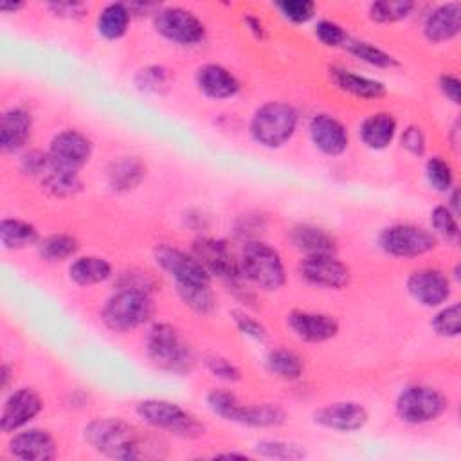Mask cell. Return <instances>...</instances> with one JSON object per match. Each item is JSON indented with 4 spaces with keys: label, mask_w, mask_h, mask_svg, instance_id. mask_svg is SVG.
<instances>
[{
    "label": "cell",
    "mask_w": 461,
    "mask_h": 461,
    "mask_svg": "<svg viewBox=\"0 0 461 461\" xmlns=\"http://www.w3.org/2000/svg\"><path fill=\"white\" fill-rule=\"evenodd\" d=\"M83 436L95 452L112 459L135 461L162 456L158 452L160 447H157L148 436L131 423L113 416L88 421L83 429Z\"/></svg>",
    "instance_id": "6da1fadb"
},
{
    "label": "cell",
    "mask_w": 461,
    "mask_h": 461,
    "mask_svg": "<svg viewBox=\"0 0 461 461\" xmlns=\"http://www.w3.org/2000/svg\"><path fill=\"white\" fill-rule=\"evenodd\" d=\"M148 358L162 371L187 375L196 364L194 351L182 331L169 322H153L144 333Z\"/></svg>",
    "instance_id": "7a4b0ae2"
},
{
    "label": "cell",
    "mask_w": 461,
    "mask_h": 461,
    "mask_svg": "<svg viewBox=\"0 0 461 461\" xmlns=\"http://www.w3.org/2000/svg\"><path fill=\"white\" fill-rule=\"evenodd\" d=\"M299 112L285 101H267L256 108L249 122L252 140L263 148H281L295 133Z\"/></svg>",
    "instance_id": "3957f363"
},
{
    "label": "cell",
    "mask_w": 461,
    "mask_h": 461,
    "mask_svg": "<svg viewBox=\"0 0 461 461\" xmlns=\"http://www.w3.org/2000/svg\"><path fill=\"white\" fill-rule=\"evenodd\" d=\"M240 270L243 279L261 290L276 292L286 283V270L281 254L261 240L245 241L240 252Z\"/></svg>",
    "instance_id": "277c9868"
},
{
    "label": "cell",
    "mask_w": 461,
    "mask_h": 461,
    "mask_svg": "<svg viewBox=\"0 0 461 461\" xmlns=\"http://www.w3.org/2000/svg\"><path fill=\"white\" fill-rule=\"evenodd\" d=\"M135 412L146 425L176 438L193 439L205 434V425L193 412L169 400H140L135 405Z\"/></svg>",
    "instance_id": "5b68a950"
},
{
    "label": "cell",
    "mask_w": 461,
    "mask_h": 461,
    "mask_svg": "<svg viewBox=\"0 0 461 461\" xmlns=\"http://www.w3.org/2000/svg\"><path fill=\"white\" fill-rule=\"evenodd\" d=\"M153 297L135 290H115L101 310V321L113 333H130L151 321Z\"/></svg>",
    "instance_id": "8992f818"
},
{
    "label": "cell",
    "mask_w": 461,
    "mask_h": 461,
    "mask_svg": "<svg viewBox=\"0 0 461 461\" xmlns=\"http://www.w3.org/2000/svg\"><path fill=\"white\" fill-rule=\"evenodd\" d=\"M448 409L447 394L427 384L403 387L394 402L396 416L407 425H425L436 421Z\"/></svg>",
    "instance_id": "52a82bcc"
},
{
    "label": "cell",
    "mask_w": 461,
    "mask_h": 461,
    "mask_svg": "<svg viewBox=\"0 0 461 461\" xmlns=\"http://www.w3.org/2000/svg\"><path fill=\"white\" fill-rule=\"evenodd\" d=\"M378 245L393 258H420L436 249L438 236L416 223H393L380 230Z\"/></svg>",
    "instance_id": "ba28073f"
},
{
    "label": "cell",
    "mask_w": 461,
    "mask_h": 461,
    "mask_svg": "<svg viewBox=\"0 0 461 461\" xmlns=\"http://www.w3.org/2000/svg\"><path fill=\"white\" fill-rule=\"evenodd\" d=\"M155 31L171 43L193 47L203 41L205 23L189 9L180 5H160L153 14Z\"/></svg>",
    "instance_id": "9c48e42d"
},
{
    "label": "cell",
    "mask_w": 461,
    "mask_h": 461,
    "mask_svg": "<svg viewBox=\"0 0 461 461\" xmlns=\"http://www.w3.org/2000/svg\"><path fill=\"white\" fill-rule=\"evenodd\" d=\"M191 254L203 265V268L211 276H218L227 283L243 277L240 270V258L232 252L230 245L221 238H194L191 245Z\"/></svg>",
    "instance_id": "30bf717a"
},
{
    "label": "cell",
    "mask_w": 461,
    "mask_h": 461,
    "mask_svg": "<svg viewBox=\"0 0 461 461\" xmlns=\"http://www.w3.org/2000/svg\"><path fill=\"white\" fill-rule=\"evenodd\" d=\"M153 258L158 268L166 272L175 285H211V274L191 252L160 243L155 247Z\"/></svg>",
    "instance_id": "8fae6325"
},
{
    "label": "cell",
    "mask_w": 461,
    "mask_h": 461,
    "mask_svg": "<svg viewBox=\"0 0 461 461\" xmlns=\"http://www.w3.org/2000/svg\"><path fill=\"white\" fill-rule=\"evenodd\" d=\"M301 279L324 290H344L351 281L349 267L337 254L304 256L297 265Z\"/></svg>",
    "instance_id": "7c38bea8"
},
{
    "label": "cell",
    "mask_w": 461,
    "mask_h": 461,
    "mask_svg": "<svg viewBox=\"0 0 461 461\" xmlns=\"http://www.w3.org/2000/svg\"><path fill=\"white\" fill-rule=\"evenodd\" d=\"M94 153V142L92 139L74 128L61 130L52 137L49 142V160L56 167L79 171L83 166H86Z\"/></svg>",
    "instance_id": "4fadbf2b"
},
{
    "label": "cell",
    "mask_w": 461,
    "mask_h": 461,
    "mask_svg": "<svg viewBox=\"0 0 461 461\" xmlns=\"http://www.w3.org/2000/svg\"><path fill=\"white\" fill-rule=\"evenodd\" d=\"M43 398L32 387H20L9 393L2 405L0 412V430L4 434L16 432L29 425L41 411H43Z\"/></svg>",
    "instance_id": "5bb4252c"
},
{
    "label": "cell",
    "mask_w": 461,
    "mask_h": 461,
    "mask_svg": "<svg viewBox=\"0 0 461 461\" xmlns=\"http://www.w3.org/2000/svg\"><path fill=\"white\" fill-rule=\"evenodd\" d=\"M409 295L425 308H439L452 294L450 277L438 268H420L405 281Z\"/></svg>",
    "instance_id": "9a60e30c"
},
{
    "label": "cell",
    "mask_w": 461,
    "mask_h": 461,
    "mask_svg": "<svg viewBox=\"0 0 461 461\" xmlns=\"http://www.w3.org/2000/svg\"><path fill=\"white\" fill-rule=\"evenodd\" d=\"M313 421L324 429L337 432H357L369 421V411L353 400L333 402L313 412Z\"/></svg>",
    "instance_id": "2e32d148"
},
{
    "label": "cell",
    "mask_w": 461,
    "mask_h": 461,
    "mask_svg": "<svg viewBox=\"0 0 461 461\" xmlns=\"http://www.w3.org/2000/svg\"><path fill=\"white\" fill-rule=\"evenodd\" d=\"M308 133L313 146L328 157H339L349 146L348 126L326 112H319L310 119Z\"/></svg>",
    "instance_id": "e0dca14e"
},
{
    "label": "cell",
    "mask_w": 461,
    "mask_h": 461,
    "mask_svg": "<svg viewBox=\"0 0 461 461\" xmlns=\"http://www.w3.org/2000/svg\"><path fill=\"white\" fill-rule=\"evenodd\" d=\"M286 324L301 340L326 342L339 335L340 324L335 315L312 310H292L286 315Z\"/></svg>",
    "instance_id": "ac0fdd59"
},
{
    "label": "cell",
    "mask_w": 461,
    "mask_h": 461,
    "mask_svg": "<svg viewBox=\"0 0 461 461\" xmlns=\"http://www.w3.org/2000/svg\"><path fill=\"white\" fill-rule=\"evenodd\" d=\"M7 450L13 457L23 461H49L58 456V443L47 429H20L9 439Z\"/></svg>",
    "instance_id": "d6986e66"
},
{
    "label": "cell",
    "mask_w": 461,
    "mask_h": 461,
    "mask_svg": "<svg viewBox=\"0 0 461 461\" xmlns=\"http://www.w3.org/2000/svg\"><path fill=\"white\" fill-rule=\"evenodd\" d=\"M34 128V119L25 106H9L0 115V148L4 153H16L27 146Z\"/></svg>",
    "instance_id": "ffe728a7"
},
{
    "label": "cell",
    "mask_w": 461,
    "mask_h": 461,
    "mask_svg": "<svg viewBox=\"0 0 461 461\" xmlns=\"http://www.w3.org/2000/svg\"><path fill=\"white\" fill-rule=\"evenodd\" d=\"M461 31V4L445 2L430 7L423 18V36L430 43L454 40Z\"/></svg>",
    "instance_id": "44dd1931"
},
{
    "label": "cell",
    "mask_w": 461,
    "mask_h": 461,
    "mask_svg": "<svg viewBox=\"0 0 461 461\" xmlns=\"http://www.w3.org/2000/svg\"><path fill=\"white\" fill-rule=\"evenodd\" d=\"M194 81H196L198 90L203 95H207L209 99H216V101L230 99L241 88L240 79L229 68H225L223 65H218V63H205V65L198 67L196 74H194Z\"/></svg>",
    "instance_id": "7402d4cb"
},
{
    "label": "cell",
    "mask_w": 461,
    "mask_h": 461,
    "mask_svg": "<svg viewBox=\"0 0 461 461\" xmlns=\"http://www.w3.org/2000/svg\"><path fill=\"white\" fill-rule=\"evenodd\" d=\"M331 83L344 94L358 99H380L387 94V86L375 77H367L344 67H330Z\"/></svg>",
    "instance_id": "603a6c76"
},
{
    "label": "cell",
    "mask_w": 461,
    "mask_h": 461,
    "mask_svg": "<svg viewBox=\"0 0 461 461\" xmlns=\"http://www.w3.org/2000/svg\"><path fill=\"white\" fill-rule=\"evenodd\" d=\"M292 245L304 256L312 254H337V238L324 227L313 223H299L290 230Z\"/></svg>",
    "instance_id": "cb8c5ba5"
},
{
    "label": "cell",
    "mask_w": 461,
    "mask_h": 461,
    "mask_svg": "<svg viewBox=\"0 0 461 461\" xmlns=\"http://www.w3.org/2000/svg\"><path fill=\"white\" fill-rule=\"evenodd\" d=\"M398 122L391 112H375L367 115L358 128L360 140L369 149H385L396 137Z\"/></svg>",
    "instance_id": "d4e9b609"
},
{
    "label": "cell",
    "mask_w": 461,
    "mask_h": 461,
    "mask_svg": "<svg viewBox=\"0 0 461 461\" xmlns=\"http://www.w3.org/2000/svg\"><path fill=\"white\" fill-rule=\"evenodd\" d=\"M106 178L113 191L128 193L142 184L146 178V166L137 157H121L108 166Z\"/></svg>",
    "instance_id": "484cf974"
},
{
    "label": "cell",
    "mask_w": 461,
    "mask_h": 461,
    "mask_svg": "<svg viewBox=\"0 0 461 461\" xmlns=\"http://www.w3.org/2000/svg\"><path fill=\"white\" fill-rule=\"evenodd\" d=\"M113 276L112 265L101 256H79L68 267V277L79 286H94L108 281Z\"/></svg>",
    "instance_id": "4316f807"
},
{
    "label": "cell",
    "mask_w": 461,
    "mask_h": 461,
    "mask_svg": "<svg viewBox=\"0 0 461 461\" xmlns=\"http://www.w3.org/2000/svg\"><path fill=\"white\" fill-rule=\"evenodd\" d=\"M40 182L43 191L54 198H70L83 191V178L79 171L56 167L52 164L40 176Z\"/></svg>",
    "instance_id": "83f0119b"
},
{
    "label": "cell",
    "mask_w": 461,
    "mask_h": 461,
    "mask_svg": "<svg viewBox=\"0 0 461 461\" xmlns=\"http://www.w3.org/2000/svg\"><path fill=\"white\" fill-rule=\"evenodd\" d=\"M131 18L126 2H110L99 11L97 31L106 40H119L128 32Z\"/></svg>",
    "instance_id": "f1b7e54d"
},
{
    "label": "cell",
    "mask_w": 461,
    "mask_h": 461,
    "mask_svg": "<svg viewBox=\"0 0 461 461\" xmlns=\"http://www.w3.org/2000/svg\"><path fill=\"white\" fill-rule=\"evenodd\" d=\"M38 229L22 218H4L0 221V241L9 250H20L40 241Z\"/></svg>",
    "instance_id": "f546056e"
},
{
    "label": "cell",
    "mask_w": 461,
    "mask_h": 461,
    "mask_svg": "<svg viewBox=\"0 0 461 461\" xmlns=\"http://www.w3.org/2000/svg\"><path fill=\"white\" fill-rule=\"evenodd\" d=\"M265 366L270 375H274L281 380H286V382H295L304 373L303 357L286 348L270 349L265 357Z\"/></svg>",
    "instance_id": "4dcf8cb0"
},
{
    "label": "cell",
    "mask_w": 461,
    "mask_h": 461,
    "mask_svg": "<svg viewBox=\"0 0 461 461\" xmlns=\"http://www.w3.org/2000/svg\"><path fill=\"white\" fill-rule=\"evenodd\" d=\"M38 256L49 263H58L70 259L79 250V241L76 236L67 232H54L41 238L36 245Z\"/></svg>",
    "instance_id": "1f68e13d"
},
{
    "label": "cell",
    "mask_w": 461,
    "mask_h": 461,
    "mask_svg": "<svg viewBox=\"0 0 461 461\" xmlns=\"http://www.w3.org/2000/svg\"><path fill=\"white\" fill-rule=\"evenodd\" d=\"M205 402H207V407L216 416H220L221 420L241 425L247 403L241 402L232 391H229V389H211L205 394Z\"/></svg>",
    "instance_id": "d6a6232c"
},
{
    "label": "cell",
    "mask_w": 461,
    "mask_h": 461,
    "mask_svg": "<svg viewBox=\"0 0 461 461\" xmlns=\"http://www.w3.org/2000/svg\"><path fill=\"white\" fill-rule=\"evenodd\" d=\"M286 421V411L279 403L263 402V403H247L241 425L258 427V429H274L281 427Z\"/></svg>",
    "instance_id": "836d02e7"
},
{
    "label": "cell",
    "mask_w": 461,
    "mask_h": 461,
    "mask_svg": "<svg viewBox=\"0 0 461 461\" xmlns=\"http://www.w3.org/2000/svg\"><path fill=\"white\" fill-rule=\"evenodd\" d=\"M344 49L355 56L357 59L371 65V67H376V68H396L400 67V61L387 50L380 49L378 45L371 43V41H366V40H348L344 43Z\"/></svg>",
    "instance_id": "e575fe53"
},
{
    "label": "cell",
    "mask_w": 461,
    "mask_h": 461,
    "mask_svg": "<svg viewBox=\"0 0 461 461\" xmlns=\"http://www.w3.org/2000/svg\"><path fill=\"white\" fill-rule=\"evenodd\" d=\"M184 306L198 315H211L216 310V295L211 285H175Z\"/></svg>",
    "instance_id": "d590c367"
},
{
    "label": "cell",
    "mask_w": 461,
    "mask_h": 461,
    "mask_svg": "<svg viewBox=\"0 0 461 461\" xmlns=\"http://www.w3.org/2000/svg\"><path fill=\"white\" fill-rule=\"evenodd\" d=\"M416 4L411 0H376L369 4L367 14L375 23H396L412 14Z\"/></svg>",
    "instance_id": "8d00e7d4"
},
{
    "label": "cell",
    "mask_w": 461,
    "mask_h": 461,
    "mask_svg": "<svg viewBox=\"0 0 461 461\" xmlns=\"http://www.w3.org/2000/svg\"><path fill=\"white\" fill-rule=\"evenodd\" d=\"M254 450L261 456V457H268V459H283V461H297L308 456L304 445L294 443V441H286V439H259L254 447Z\"/></svg>",
    "instance_id": "74e56055"
},
{
    "label": "cell",
    "mask_w": 461,
    "mask_h": 461,
    "mask_svg": "<svg viewBox=\"0 0 461 461\" xmlns=\"http://www.w3.org/2000/svg\"><path fill=\"white\" fill-rule=\"evenodd\" d=\"M115 290H135L153 295V292L160 290V279L149 270L142 268H128L117 274Z\"/></svg>",
    "instance_id": "f35d334b"
},
{
    "label": "cell",
    "mask_w": 461,
    "mask_h": 461,
    "mask_svg": "<svg viewBox=\"0 0 461 461\" xmlns=\"http://www.w3.org/2000/svg\"><path fill=\"white\" fill-rule=\"evenodd\" d=\"M430 328L436 335L443 339H454L461 333V304L454 301L452 304H447L434 313L430 319Z\"/></svg>",
    "instance_id": "ab89813d"
},
{
    "label": "cell",
    "mask_w": 461,
    "mask_h": 461,
    "mask_svg": "<svg viewBox=\"0 0 461 461\" xmlns=\"http://www.w3.org/2000/svg\"><path fill=\"white\" fill-rule=\"evenodd\" d=\"M169 70L162 65H146L142 68L137 70L133 81H135V86L140 90V92H146V94H162L169 88Z\"/></svg>",
    "instance_id": "60d3db41"
},
{
    "label": "cell",
    "mask_w": 461,
    "mask_h": 461,
    "mask_svg": "<svg viewBox=\"0 0 461 461\" xmlns=\"http://www.w3.org/2000/svg\"><path fill=\"white\" fill-rule=\"evenodd\" d=\"M425 178L432 189L447 193L454 187V167L441 155H432L425 162Z\"/></svg>",
    "instance_id": "b9f144b4"
},
{
    "label": "cell",
    "mask_w": 461,
    "mask_h": 461,
    "mask_svg": "<svg viewBox=\"0 0 461 461\" xmlns=\"http://www.w3.org/2000/svg\"><path fill=\"white\" fill-rule=\"evenodd\" d=\"M430 225L436 236H441L447 241H457L459 238V221L457 214H454L447 205H436L430 211Z\"/></svg>",
    "instance_id": "7bdbcfd3"
},
{
    "label": "cell",
    "mask_w": 461,
    "mask_h": 461,
    "mask_svg": "<svg viewBox=\"0 0 461 461\" xmlns=\"http://www.w3.org/2000/svg\"><path fill=\"white\" fill-rule=\"evenodd\" d=\"M274 5L285 20L297 25L310 22L317 13V5L312 0H281Z\"/></svg>",
    "instance_id": "ee69618b"
},
{
    "label": "cell",
    "mask_w": 461,
    "mask_h": 461,
    "mask_svg": "<svg viewBox=\"0 0 461 461\" xmlns=\"http://www.w3.org/2000/svg\"><path fill=\"white\" fill-rule=\"evenodd\" d=\"M203 366L205 369L218 380L221 382H240L241 380V369L232 362L229 360L227 357H221V355H205L203 357Z\"/></svg>",
    "instance_id": "f6af8a7d"
},
{
    "label": "cell",
    "mask_w": 461,
    "mask_h": 461,
    "mask_svg": "<svg viewBox=\"0 0 461 461\" xmlns=\"http://www.w3.org/2000/svg\"><path fill=\"white\" fill-rule=\"evenodd\" d=\"M313 34L326 47H344V43L349 40L346 29L340 23L328 18H322L315 23Z\"/></svg>",
    "instance_id": "bcb514c9"
},
{
    "label": "cell",
    "mask_w": 461,
    "mask_h": 461,
    "mask_svg": "<svg viewBox=\"0 0 461 461\" xmlns=\"http://www.w3.org/2000/svg\"><path fill=\"white\" fill-rule=\"evenodd\" d=\"M230 319L234 321L238 331L256 342H267L268 340V331L263 326V322H259L256 317H252L250 313H247L245 310H232L230 312Z\"/></svg>",
    "instance_id": "7dc6e473"
},
{
    "label": "cell",
    "mask_w": 461,
    "mask_h": 461,
    "mask_svg": "<svg viewBox=\"0 0 461 461\" xmlns=\"http://www.w3.org/2000/svg\"><path fill=\"white\" fill-rule=\"evenodd\" d=\"M267 229L265 216L258 212H245L236 221V234L245 241L259 240V234Z\"/></svg>",
    "instance_id": "c3c4849f"
},
{
    "label": "cell",
    "mask_w": 461,
    "mask_h": 461,
    "mask_svg": "<svg viewBox=\"0 0 461 461\" xmlns=\"http://www.w3.org/2000/svg\"><path fill=\"white\" fill-rule=\"evenodd\" d=\"M49 166H50V160H49L47 151H41L36 148L23 151V155L20 157V171L29 176L40 178L47 171Z\"/></svg>",
    "instance_id": "681fc988"
},
{
    "label": "cell",
    "mask_w": 461,
    "mask_h": 461,
    "mask_svg": "<svg viewBox=\"0 0 461 461\" xmlns=\"http://www.w3.org/2000/svg\"><path fill=\"white\" fill-rule=\"evenodd\" d=\"M400 144L405 151H409L414 157H423L427 151V137L418 124H409L402 135H400Z\"/></svg>",
    "instance_id": "f907efd6"
},
{
    "label": "cell",
    "mask_w": 461,
    "mask_h": 461,
    "mask_svg": "<svg viewBox=\"0 0 461 461\" xmlns=\"http://www.w3.org/2000/svg\"><path fill=\"white\" fill-rule=\"evenodd\" d=\"M47 7L50 9V13H52L54 16L67 18V20L81 18V16H85L86 11H88V5H86V4L76 2V0H54V2H49Z\"/></svg>",
    "instance_id": "816d5d0a"
},
{
    "label": "cell",
    "mask_w": 461,
    "mask_h": 461,
    "mask_svg": "<svg viewBox=\"0 0 461 461\" xmlns=\"http://www.w3.org/2000/svg\"><path fill=\"white\" fill-rule=\"evenodd\" d=\"M439 92L445 99H448L452 104H459L461 99V81L454 74H441L438 79Z\"/></svg>",
    "instance_id": "f5cc1de1"
},
{
    "label": "cell",
    "mask_w": 461,
    "mask_h": 461,
    "mask_svg": "<svg viewBox=\"0 0 461 461\" xmlns=\"http://www.w3.org/2000/svg\"><path fill=\"white\" fill-rule=\"evenodd\" d=\"M243 22H245V27L249 29V32L256 38V40H265L267 38V27L263 23V20L252 13H247L243 16Z\"/></svg>",
    "instance_id": "db71d44e"
},
{
    "label": "cell",
    "mask_w": 461,
    "mask_h": 461,
    "mask_svg": "<svg viewBox=\"0 0 461 461\" xmlns=\"http://www.w3.org/2000/svg\"><path fill=\"white\" fill-rule=\"evenodd\" d=\"M448 193V202H447V207L454 212V214H457L459 216V187H452L450 191H447Z\"/></svg>",
    "instance_id": "11a10c76"
},
{
    "label": "cell",
    "mask_w": 461,
    "mask_h": 461,
    "mask_svg": "<svg viewBox=\"0 0 461 461\" xmlns=\"http://www.w3.org/2000/svg\"><path fill=\"white\" fill-rule=\"evenodd\" d=\"M23 7H25L23 2H13V0H5V2L0 4V11L5 13V14H16Z\"/></svg>",
    "instance_id": "9f6ffc18"
},
{
    "label": "cell",
    "mask_w": 461,
    "mask_h": 461,
    "mask_svg": "<svg viewBox=\"0 0 461 461\" xmlns=\"http://www.w3.org/2000/svg\"><path fill=\"white\" fill-rule=\"evenodd\" d=\"M11 375H13V369L9 364H2L0 367V376H2V389H9L11 385Z\"/></svg>",
    "instance_id": "6f0895ef"
},
{
    "label": "cell",
    "mask_w": 461,
    "mask_h": 461,
    "mask_svg": "<svg viewBox=\"0 0 461 461\" xmlns=\"http://www.w3.org/2000/svg\"><path fill=\"white\" fill-rule=\"evenodd\" d=\"M214 457H240V459H245L247 456L245 454H238V452H225V454H216Z\"/></svg>",
    "instance_id": "680465c9"
}]
</instances>
